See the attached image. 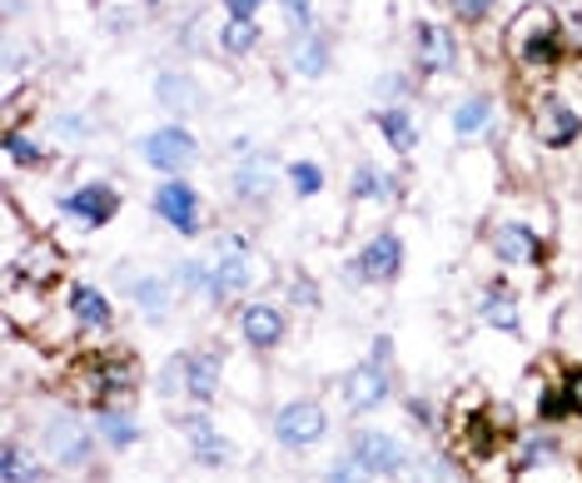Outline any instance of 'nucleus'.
Returning a JSON list of instances; mask_svg holds the SVG:
<instances>
[{
	"mask_svg": "<svg viewBox=\"0 0 582 483\" xmlns=\"http://www.w3.org/2000/svg\"><path fill=\"white\" fill-rule=\"evenodd\" d=\"M349 195H354V200H394L398 185L388 175H379L373 165H359V170H354V179H349Z\"/></svg>",
	"mask_w": 582,
	"mask_h": 483,
	"instance_id": "nucleus-30",
	"label": "nucleus"
},
{
	"mask_svg": "<svg viewBox=\"0 0 582 483\" xmlns=\"http://www.w3.org/2000/svg\"><path fill=\"white\" fill-rule=\"evenodd\" d=\"M562 389H568V404H572V413H582V369H572V374L562 379Z\"/></svg>",
	"mask_w": 582,
	"mask_h": 483,
	"instance_id": "nucleus-41",
	"label": "nucleus"
},
{
	"mask_svg": "<svg viewBox=\"0 0 582 483\" xmlns=\"http://www.w3.org/2000/svg\"><path fill=\"white\" fill-rule=\"evenodd\" d=\"M0 479L5 483H40L46 479V463H40L21 438H5V448H0Z\"/></svg>",
	"mask_w": 582,
	"mask_h": 483,
	"instance_id": "nucleus-27",
	"label": "nucleus"
},
{
	"mask_svg": "<svg viewBox=\"0 0 582 483\" xmlns=\"http://www.w3.org/2000/svg\"><path fill=\"white\" fill-rule=\"evenodd\" d=\"M220 5H224V15H230V21H255L264 0H220Z\"/></svg>",
	"mask_w": 582,
	"mask_h": 483,
	"instance_id": "nucleus-39",
	"label": "nucleus"
},
{
	"mask_svg": "<svg viewBox=\"0 0 582 483\" xmlns=\"http://www.w3.org/2000/svg\"><path fill=\"white\" fill-rule=\"evenodd\" d=\"M125 295L135 299V309H140L150 324H164V319H170V309H175V284L160 280V274H129Z\"/></svg>",
	"mask_w": 582,
	"mask_h": 483,
	"instance_id": "nucleus-19",
	"label": "nucleus"
},
{
	"mask_svg": "<svg viewBox=\"0 0 582 483\" xmlns=\"http://www.w3.org/2000/svg\"><path fill=\"white\" fill-rule=\"evenodd\" d=\"M185 434H189V454H195V463H205V469H224V463H234V444L205 419V413H189Z\"/></svg>",
	"mask_w": 582,
	"mask_h": 483,
	"instance_id": "nucleus-18",
	"label": "nucleus"
},
{
	"mask_svg": "<svg viewBox=\"0 0 582 483\" xmlns=\"http://www.w3.org/2000/svg\"><path fill=\"white\" fill-rule=\"evenodd\" d=\"M234 200H245L249 210H264L269 200H274V160L259 150H245L239 160H234Z\"/></svg>",
	"mask_w": 582,
	"mask_h": 483,
	"instance_id": "nucleus-12",
	"label": "nucleus"
},
{
	"mask_svg": "<svg viewBox=\"0 0 582 483\" xmlns=\"http://www.w3.org/2000/svg\"><path fill=\"white\" fill-rule=\"evenodd\" d=\"M55 131L65 135V140H85V135H90V120H85V115H60Z\"/></svg>",
	"mask_w": 582,
	"mask_h": 483,
	"instance_id": "nucleus-40",
	"label": "nucleus"
},
{
	"mask_svg": "<svg viewBox=\"0 0 582 483\" xmlns=\"http://www.w3.org/2000/svg\"><path fill=\"white\" fill-rule=\"evenodd\" d=\"M60 280V255L50 239H30L11 260V284H25V289H46V284Z\"/></svg>",
	"mask_w": 582,
	"mask_h": 483,
	"instance_id": "nucleus-16",
	"label": "nucleus"
},
{
	"mask_svg": "<svg viewBox=\"0 0 582 483\" xmlns=\"http://www.w3.org/2000/svg\"><path fill=\"white\" fill-rule=\"evenodd\" d=\"M60 210L71 214V220H81L85 230H100V224H110L120 214V189L106 185V179H95V185H75L65 200H60Z\"/></svg>",
	"mask_w": 582,
	"mask_h": 483,
	"instance_id": "nucleus-11",
	"label": "nucleus"
},
{
	"mask_svg": "<svg viewBox=\"0 0 582 483\" xmlns=\"http://www.w3.org/2000/svg\"><path fill=\"white\" fill-rule=\"evenodd\" d=\"M379 90H384L388 100H394V106H398V95L408 90V81H404V75H384V81H379Z\"/></svg>",
	"mask_w": 582,
	"mask_h": 483,
	"instance_id": "nucleus-43",
	"label": "nucleus"
},
{
	"mask_svg": "<svg viewBox=\"0 0 582 483\" xmlns=\"http://www.w3.org/2000/svg\"><path fill=\"white\" fill-rule=\"evenodd\" d=\"M478 314H483V324L498 330V334L523 330V314H518V299H512L508 280H488V289H483V299H478Z\"/></svg>",
	"mask_w": 582,
	"mask_h": 483,
	"instance_id": "nucleus-21",
	"label": "nucleus"
},
{
	"mask_svg": "<svg viewBox=\"0 0 582 483\" xmlns=\"http://www.w3.org/2000/svg\"><path fill=\"white\" fill-rule=\"evenodd\" d=\"M503 46H508L518 71L547 75L562 65V46H568V40H562V25H558V15H553V5H523V11L512 15Z\"/></svg>",
	"mask_w": 582,
	"mask_h": 483,
	"instance_id": "nucleus-1",
	"label": "nucleus"
},
{
	"mask_svg": "<svg viewBox=\"0 0 582 483\" xmlns=\"http://www.w3.org/2000/svg\"><path fill=\"white\" fill-rule=\"evenodd\" d=\"M349 454L373 473V479H394V473L408 469L404 444H398L394 434H384V429H359V434L349 438Z\"/></svg>",
	"mask_w": 582,
	"mask_h": 483,
	"instance_id": "nucleus-8",
	"label": "nucleus"
},
{
	"mask_svg": "<svg viewBox=\"0 0 582 483\" xmlns=\"http://www.w3.org/2000/svg\"><path fill=\"white\" fill-rule=\"evenodd\" d=\"M65 309H71V319H75V330H110L115 324V305H110L95 284H85V280H75L71 289H65Z\"/></svg>",
	"mask_w": 582,
	"mask_h": 483,
	"instance_id": "nucleus-17",
	"label": "nucleus"
},
{
	"mask_svg": "<svg viewBox=\"0 0 582 483\" xmlns=\"http://www.w3.org/2000/svg\"><path fill=\"white\" fill-rule=\"evenodd\" d=\"M388 339H373V354L363 359V364L349 369V379H344V404L359 413L379 409V404H388V389H394V379H388Z\"/></svg>",
	"mask_w": 582,
	"mask_h": 483,
	"instance_id": "nucleus-4",
	"label": "nucleus"
},
{
	"mask_svg": "<svg viewBox=\"0 0 582 483\" xmlns=\"http://www.w3.org/2000/svg\"><path fill=\"white\" fill-rule=\"evenodd\" d=\"M289 65H294V75H304V81H319V75L329 71V36L319 25L289 40Z\"/></svg>",
	"mask_w": 582,
	"mask_h": 483,
	"instance_id": "nucleus-22",
	"label": "nucleus"
},
{
	"mask_svg": "<svg viewBox=\"0 0 582 483\" xmlns=\"http://www.w3.org/2000/svg\"><path fill=\"white\" fill-rule=\"evenodd\" d=\"M284 170H289V189L299 200H314L319 189H324V170H319L314 160H294V165H284Z\"/></svg>",
	"mask_w": 582,
	"mask_h": 483,
	"instance_id": "nucleus-33",
	"label": "nucleus"
},
{
	"mask_svg": "<svg viewBox=\"0 0 582 483\" xmlns=\"http://www.w3.org/2000/svg\"><path fill=\"white\" fill-rule=\"evenodd\" d=\"M95 434H100V444H110V448H129V444H140V424H135V413H129L125 404L95 409Z\"/></svg>",
	"mask_w": 582,
	"mask_h": 483,
	"instance_id": "nucleus-26",
	"label": "nucleus"
},
{
	"mask_svg": "<svg viewBox=\"0 0 582 483\" xmlns=\"http://www.w3.org/2000/svg\"><path fill=\"white\" fill-rule=\"evenodd\" d=\"M154 214H160L175 235H199V224H205L199 195H195V185H185V179H164V185L154 189Z\"/></svg>",
	"mask_w": 582,
	"mask_h": 483,
	"instance_id": "nucleus-10",
	"label": "nucleus"
},
{
	"mask_svg": "<svg viewBox=\"0 0 582 483\" xmlns=\"http://www.w3.org/2000/svg\"><path fill=\"white\" fill-rule=\"evenodd\" d=\"M493 5H498V0H448V11H454L463 25H483L493 15Z\"/></svg>",
	"mask_w": 582,
	"mask_h": 483,
	"instance_id": "nucleus-37",
	"label": "nucleus"
},
{
	"mask_svg": "<svg viewBox=\"0 0 582 483\" xmlns=\"http://www.w3.org/2000/svg\"><path fill=\"white\" fill-rule=\"evenodd\" d=\"M289 295L299 299V305H319V289H309V280L304 274H294V284H289Z\"/></svg>",
	"mask_w": 582,
	"mask_h": 483,
	"instance_id": "nucleus-42",
	"label": "nucleus"
},
{
	"mask_svg": "<svg viewBox=\"0 0 582 483\" xmlns=\"http://www.w3.org/2000/svg\"><path fill=\"white\" fill-rule=\"evenodd\" d=\"M572 413V404H568V389H543V399H537V419H543V424H558V419H568Z\"/></svg>",
	"mask_w": 582,
	"mask_h": 483,
	"instance_id": "nucleus-36",
	"label": "nucleus"
},
{
	"mask_svg": "<svg viewBox=\"0 0 582 483\" xmlns=\"http://www.w3.org/2000/svg\"><path fill=\"white\" fill-rule=\"evenodd\" d=\"M324 483H373V473L363 469L359 459H354V454H344V459L334 463V469H329V479Z\"/></svg>",
	"mask_w": 582,
	"mask_h": 483,
	"instance_id": "nucleus-38",
	"label": "nucleus"
},
{
	"mask_svg": "<svg viewBox=\"0 0 582 483\" xmlns=\"http://www.w3.org/2000/svg\"><path fill=\"white\" fill-rule=\"evenodd\" d=\"M493 131V95L478 90V95H463L454 106V135L458 140H483Z\"/></svg>",
	"mask_w": 582,
	"mask_h": 483,
	"instance_id": "nucleus-23",
	"label": "nucleus"
},
{
	"mask_svg": "<svg viewBox=\"0 0 582 483\" xmlns=\"http://www.w3.org/2000/svg\"><path fill=\"white\" fill-rule=\"evenodd\" d=\"M488 245H493V255H498L503 264H543V255H547V245L543 239L528 230V224H518V220H503V224H493L488 230Z\"/></svg>",
	"mask_w": 582,
	"mask_h": 483,
	"instance_id": "nucleus-14",
	"label": "nucleus"
},
{
	"mask_svg": "<svg viewBox=\"0 0 582 483\" xmlns=\"http://www.w3.org/2000/svg\"><path fill=\"white\" fill-rule=\"evenodd\" d=\"M179 289L185 295H205L220 305V284H214V260H185L179 264Z\"/></svg>",
	"mask_w": 582,
	"mask_h": 483,
	"instance_id": "nucleus-28",
	"label": "nucleus"
},
{
	"mask_svg": "<svg viewBox=\"0 0 582 483\" xmlns=\"http://www.w3.org/2000/svg\"><path fill=\"white\" fill-rule=\"evenodd\" d=\"M185 364H189V354H175V359L160 369V394L164 399H185Z\"/></svg>",
	"mask_w": 582,
	"mask_h": 483,
	"instance_id": "nucleus-35",
	"label": "nucleus"
},
{
	"mask_svg": "<svg viewBox=\"0 0 582 483\" xmlns=\"http://www.w3.org/2000/svg\"><path fill=\"white\" fill-rule=\"evenodd\" d=\"M210 260H214V284H220V299L245 295V289H255V284H259L255 249H249L245 235H220V245H214Z\"/></svg>",
	"mask_w": 582,
	"mask_h": 483,
	"instance_id": "nucleus-5",
	"label": "nucleus"
},
{
	"mask_svg": "<svg viewBox=\"0 0 582 483\" xmlns=\"http://www.w3.org/2000/svg\"><path fill=\"white\" fill-rule=\"evenodd\" d=\"M259 40H264V36H259L255 21H224V30H220V50H224V55H234V60L255 55Z\"/></svg>",
	"mask_w": 582,
	"mask_h": 483,
	"instance_id": "nucleus-29",
	"label": "nucleus"
},
{
	"mask_svg": "<svg viewBox=\"0 0 582 483\" xmlns=\"http://www.w3.org/2000/svg\"><path fill=\"white\" fill-rule=\"evenodd\" d=\"M413 55H419L423 75H443L458 65V36L443 21H419L413 30Z\"/></svg>",
	"mask_w": 582,
	"mask_h": 483,
	"instance_id": "nucleus-13",
	"label": "nucleus"
},
{
	"mask_svg": "<svg viewBox=\"0 0 582 483\" xmlns=\"http://www.w3.org/2000/svg\"><path fill=\"white\" fill-rule=\"evenodd\" d=\"M284 334H289V324H284V309L280 305H245L239 309V339L249 344V349L269 354V349H280Z\"/></svg>",
	"mask_w": 582,
	"mask_h": 483,
	"instance_id": "nucleus-15",
	"label": "nucleus"
},
{
	"mask_svg": "<svg viewBox=\"0 0 582 483\" xmlns=\"http://www.w3.org/2000/svg\"><path fill=\"white\" fill-rule=\"evenodd\" d=\"M284 11V25H289V36H304V30H314V0H280Z\"/></svg>",
	"mask_w": 582,
	"mask_h": 483,
	"instance_id": "nucleus-34",
	"label": "nucleus"
},
{
	"mask_svg": "<svg viewBox=\"0 0 582 483\" xmlns=\"http://www.w3.org/2000/svg\"><path fill=\"white\" fill-rule=\"evenodd\" d=\"M5 154H11V165H21V170L46 165V145L30 140L21 125H11V131H5Z\"/></svg>",
	"mask_w": 582,
	"mask_h": 483,
	"instance_id": "nucleus-31",
	"label": "nucleus"
},
{
	"mask_svg": "<svg viewBox=\"0 0 582 483\" xmlns=\"http://www.w3.org/2000/svg\"><path fill=\"white\" fill-rule=\"evenodd\" d=\"M528 125H533L537 145H547V150H568V145L582 140V110L558 90L537 95L533 110H528Z\"/></svg>",
	"mask_w": 582,
	"mask_h": 483,
	"instance_id": "nucleus-3",
	"label": "nucleus"
},
{
	"mask_svg": "<svg viewBox=\"0 0 582 483\" xmlns=\"http://www.w3.org/2000/svg\"><path fill=\"white\" fill-rule=\"evenodd\" d=\"M36 434H40V448H46V459L55 463V469H65V473L90 469V459H95V438H90V429H85L71 409L46 413Z\"/></svg>",
	"mask_w": 582,
	"mask_h": 483,
	"instance_id": "nucleus-2",
	"label": "nucleus"
},
{
	"mask_svg": "<svg viewBox=\"0 0 582 483\" xmlns=\"http://www.w3.org/2000/svg\"><path fill=\"white\" fill-rule=\"evenodd\" d=\"M508 459H512V469H537V463L558 459V438H547V434H533V438H523V444L512 448Z\"/></svg>",
	"mask_w": 582,
	"mask_h": 483,
	"instance_id": "nucleus-32",
	"label": "nucleus"
},
{
	"mask_svg": "<svg viewBox=\"0 0 582 483\" xmlns=\"http://www.w3.org/2000/svg\"><path fill=\"white\" fill-rule=\"evenodd\" d=\"M224 379V359L214 349H195L185 364V404H210L220 394Z\"/></svg>",
	"mask_w": 582,
	"mask_h": 483,
	"instance_id": "nucleus-20",
	"label": "nucleus"
},
{
	"mask_svg": "<svg viewBox=\"0 0 582 483\" xmlns=\"http://www.w3.org/2000/svg\"><path fill=\"white\" fill-rule=\"evenodd\" d=\"M398 270H404V239L388 235V230L384 235H373L349 264V274L363 280V284H394Z\"/></svg>",
	"mask_w": 582,
	"mask_h": 483,
	"instance_id": "nucleus-9",
	"label": "nucleus"
},
{
	"mask_svg": "<svg viewBox=\"0 0 582 483\" xmlns=\"http://www.w3.org/2000/svg\"><path fill=\"white\" fill-rule=\"evenodd\" d=\"M373 125H379V135L388 140V150H394V154H413V150H419V125H413V115H408L404 106H384L379 115H373Z\"/></svg>",
	"mask_w": 582,
	"mask_h": 483,
	"instance_id": "nucleus-24",
	"label": "nucleus"
},
{
	"mask_svg": "<svg viewBox=\"0 0 582 483\" xmlns=\"http://www.w3.org/2000/svg\"><path fill=\"white\" fill-rule=\"evenodd\" d=\"M329 429V413L319 399H294L274 413V438H280L289 454H304V448H314Z\"/></svg>",
	"mask_w": 582,
	"mask_h": 483,
	"instance_id": "nucleus-6",
	"label": "nucleus"
},
{
	"mask_svg": "<svg viewBox=\"0 0 582 483\" xmlns=\"http://www.w3.org/2000/svg\"><path fill=\"white\" fill-rule=\"evenodd\" d=\"M154 100H160L170 115H189V110H199V85L179 71H160L154 75Z\"/></svg>",
	"mask_w": 582,
	"mask_h": 483,
	"instance_id": "nucleus-25",
	"label": "nucleus"
},
{
	"mask_svg": "<svg viewBox=\"0 0 582 483\" xmlns=\"http://www.w3.org/2000/svg\"><path fill=\"white\" fill-rule=\"evenodd\" d=\"M140 154L145 165L160 170V175H179V170H189L199 160V140L185 125H160V131H150L140 140Z\"/></svg>",
	"mask_w": 582,
	"mask_h": 483,
	"instance_id": "nucleus-7",
	"label": "nucleus"
}]
</instances>
